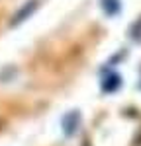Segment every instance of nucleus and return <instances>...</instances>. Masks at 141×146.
Segmentation results:
<instances>
[{"mask_svg": "<svg viewBox=\"0 0 141 146\" xmlns=\"http://www.w3.org/2000/svg\"><path fill=\"white\" fill-rule=\"evenodd\" d=\"M35 6H37V2H35V0H30V2L26 4V8H22V10H20L18 14H16V16H14V20H12V25H16V23L23 22V20H26V18H28V16H30V14L35 10Z\"/></svg>", "mask_w": 141, "mask_h": 146, "instance_id": "nucleus-1", "label": "nucleus"}, {"mask_svg": "<svg viewBox=\"0 0 141 146\" xmlns=\"http://www.w3.org/2000/svg\"><path fill=\"white\" fill-rule=\"evenodd\" d=\"M102 8L108 16L120 14V0H102Z\"/></svg>", "mask_w": 141, "mask_h": 146, "instance_id": "nucleus-4", "label": "nucleus"}, {"mask_svg": "<svg viewBox=\"0 0 141 146\" xmlns=\"http://www.w3.org/2000/svg\"><path fill=\"white\" fill-rule=\"evenodd\" d=\"M63 125H65V133H67V135H73L75 129H77V125H79V113H77V111L69 113V115L65 117Z\"/></svg>", "mask_w": 141, "mask_h": 146, "instance_id": "nucleus-2", "label": "nucleus"}, {"mask_svg": "<svg viewBox=\"0 0 141 146\" xmlns=\"http://www.w3.org/2000/svg\"><path fill=\"white\" fill-rule=\"evenodd\" d=\"M120 88V76L117 74H112V76H108L104 80V84H102V90L104 92H116Z\"/></svg>", "mask_w": 141, "mask_h": 146, "instance_id": "nucleus-3", "label": "nucleus"}]
</instances>
